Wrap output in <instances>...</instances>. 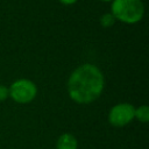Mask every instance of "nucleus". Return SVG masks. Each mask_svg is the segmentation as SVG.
Segmentation results:
<instances>
[{"mask_svg":"<svg viewBox=\"0 0 149 149\" xmlns=\"http://www.w3.org/2000/svg\"><path fill=\"white\" fill-rule=\"evenodd\" d=\"M104 83L101 71L95 65L86 63L78 66L71 73L68 81V92L73 101L88 104L101 94Z\"/></svg>","mask_w":149,"mask_h":149,"instance_id":"f257e3e1","label":"nucleus"},{"mask_svg":"<svg viewBox=\"0 0 149 149\" xmlns=\"http://www.w3.org/2000/svg\"><path fill=\"white\" fill-rule=\"evenodd\" d=\"M9 95V91L8 87H6L5 85H0V101H3L8 98Z\"/></svg>","mask_w":149,"mask_h":149,"instance_id":"6e6552de","label":"nucleus"},{"mask_svg":"<svg viewBox=\"0 0 149 149\" xmlns=\"http://www.w3.org/2000/svg\"><path fill=\"white\" fill-rule=\"evenodd\" d=\"M134 118H136L141 122H148L149 121V107L147 105H142L139 108H136Z\"/></svg>","mask_w":149,"mask_h":149,"instance_id":"423d86ee","label":"nucleus"},{"mask_svg":"<svg viewBox=\"0 0 149 149\" xmlns=\"http://www.w3.org/2000/svg\"><path fill=\"white\" fill-rule=\"evenodd\" d=\"M12 99L20 104L30 102L37 93L36 85L29 79H17L8 88Z\"/></svg>","mask_w":149,"mask_h":149,"instance_id":"7ed1b4c3","label":"nucleus"},{"mask_svg":"<svg viewBox=\"0 0 149 149\" xmlns=\"http://www.w3.org/2000/svg\"><path fill=\"white\" fill-rule=\"evenodd\" d=\"M102 1H111V0H102Z\"/></svg>","mask_w":149,"mask_h":149,"instance_id":"9d476101","label":"nucleus"},{"mask_svg":"<svg viewBox=\"0 0 149 149\" xmlns=\"http://www.w3.org/2000/svg\"><path fill=\"white\" fill-rule=\"evenodd\" d=\"M57 149H77V140L70 133L62 134L57 140Z\"/></svg>","mask_w":149,"mask_h":149,"instance_id":"39448f33","label":"nucleus"},{"mask_svg":"<svg viewBox=\"0 0 149 149\" xmlns=\"http://www.w3.org/2000/svg\"><path fill=\"white\" fill-rule=\"evenodd\" d=\"M114 21H115V17L112 15V13H106V14L101 15V17H100V24L105 28L113 26Z\"/></svg>","mask_w":149,"mask_h":149,"instance_id":"0eeeda50","label":"nucleus"},{"mask_svg":"<svg viewBox=\"0 0 149 149\" xmlns=\"http://www.w3.org/2000/svg\"><path fill=\"white\" fill-rule=\"evenodd\" d=\"M111 9L115 20L126 23L139 22L144 13V6L141 0H113Z\"/></svg>","mask_w":149,"mask_h":149,"instance_id":"f03ea898","label":"nucleus"},{"mask_svg":"<svg viewBox=\"0 0 149 149\" xmlns=\"http://www.w3.org/2000/svg\"><path fill=\"white\" fill-rule=\"evenodd\" d=\"M134 114H135V108L133 105L127 102H121L111 108L108 113V121L112 126L123 127L134 119Z\"/></svg>","mask_w":149,"mask_h":149,"instance_id":"20e7f679","label":"nucleus"},{"mask_svg":"<svg viewBox=\"0 0 149 149\" xmlns=\"http://www.w3.org/2000/svg\"><path fill=\"white\" fill-rule=\"evenodd\" d=\"M61 2H63V3H65V5H71V3H74L77 0H59Z\"/></svg>","mask_w":149,"mask_h":149,"instance_id":"1a4fd4ad","label":"nucleus"}]
</instances>
